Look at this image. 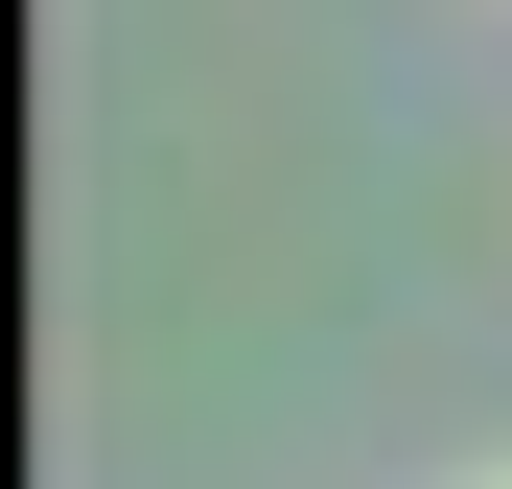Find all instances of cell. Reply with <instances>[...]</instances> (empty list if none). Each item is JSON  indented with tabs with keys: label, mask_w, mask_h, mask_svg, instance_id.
<instances>
[{
	"label": "cell",
	"mask_w": 512,
	"mask_h": 489,
	"mask_svg": "<svg viewBox=\"0 0 512 489\" xmlns=\"http://www.w3.org/2000/svg\"><path fill=\"white\" fill-rule=\"evenodd\" d=\"M489 489H512V466H489Z\"/></svg>",
	"instance_id": "1"
}]
</instances>
